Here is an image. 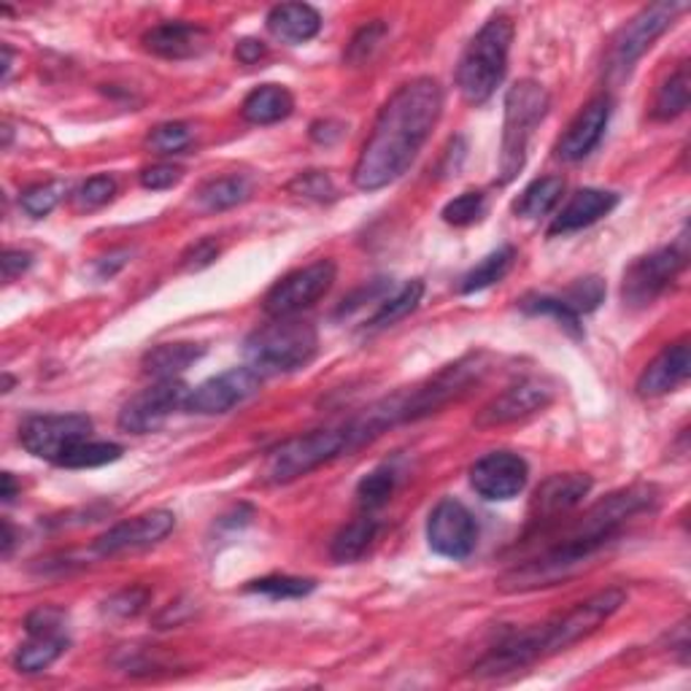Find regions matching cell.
<instances>
[{
  "label": "cell",
  "instance_id": "obj_48",
  "mask_svg": "<svg viewBox=\"0 0 691 691\" xmlns=\"http://www.w3.org/2000/svg\"><path fill=\"white\" fill-rule=\"evenodd\" d=\"M0 265H3L6 282H14L17 276H22V273L33 265V257H30L28 252H22V248H6Z\"/></svg>",
  "mask_w": 691,
  "mask_h": 691
},
{
  "label": "cell",
  "instance_id": "obj_16",
  "mask_svg": "<svg viewBox=\"0 0 691 691\" xmlns=\"http://www.w3.org/2000/svg\"><path fill=\"white\" fill-rule=\"evenodd\" d=\"M553 384L546 378H521L519 384L508 387L506 392L489 400L487 406L478 410L476 427H502L514 425V421L527 419V416L538 414L553 400Z\"/></svg>",
  "mask_w": 691,
  "mask_h": 691
},
{
  "label": "cell",
  "instance_id": "obj_41",
  "mask_svg": "<svg viewBox=\"0 0 691 691\" xmlns=\"http://www.w3.org/2000/svg\"><path fill=\"white\" fill-rule=\"evenodd\" d=\"M387 24L384 22H370L365 24L363 30H359L357 35H354L352 43H348L346 49V60L352 62V65H363V62H367L373 58V52H376L378 47H382L384 39H387Z\"/></svg>",
  "mask_w": 691,
  "mask_h": 691
},
{
  "label": "cell",
  "instance_id": "obj_31",
  "mask_svg": "<svg viewBox=\"0 0 691 691\" xmlns=\"http://www.w3.org/2000/svg\"><path fill=\"white\" fill-rule=\"evenodd\" d=\"M421 297H425V282H408L395 297L382 303V308H378L376 314L370 316V322H367V329H387L392 325H397V322H403L406 316H410L419 308Z\"/></svg>",
  "mask_w": 691,
  "mask_h": 691
},
{
  "label": "cell",
  "instance_id": "obj_7",
  "mask_svg": "<svg viewBox=\"0 0 691 691\" xmlns=\"http://www.w3.org/2000/svg\"><path fill=\"white\" fill-rule=\"evenodd\" d=\"M489 370V357L484 352L468 354V357L457 359L454 365L444 367L438 376L429 378L427 384H419L410 392H397L395 403H397V416L403 421H416L421 416L435 414V410L446 408L448 403L459 400L468 392L487 376Z\"/></svg>",
  "mask_w": 691,
  "mask_h": 691
},
{
  "label": "cell",
  "instance_id": "obj_38",
  "mask_svg": "<svg viewBox=\"0 0 691 691\" xmlns=\"http://www.w3.org/2000/svg\"><path fill=\"white\" fill-rule=\"evenodd\" d=\"M484 214H487V195L484 192H463L451 203H446L444 222L454 224V227H470V224L481 222Z\"/></svg>",
  "mask_w": 691,
  "mask_h": 691
},
{
  "label": "cell",
  "instance_id": "obj_46",
  "mask_svg": "<svg viewBox=\"0 0 691 691\" xmlns=\"http://www.w3.org/2000/svg\"><path fill=\"white\" fill-rule=\"evenodd\" d=\"M182 176H184L182 167L160 163V165L146 167V171L141 173V186H146V190H152V192H163L182 182Z\"/></svg>",
  "mask_w": 691,
  "mask_h": 691
},
{
  "label": "cell",
  "instance_id": "obj_49",
  "mask_svg": "<svg viewBox=\"0 0 691 691\" xmlns=\"http://www.w3.org/2000/svg\"><path fill=\"white\" fill-rule=\"evenodd\" d=\"M263 54H265L263 41L244 39V41H238V47H235V60L244 62V65H254V62L263 58Z\"/></svg>",
  "mask_w": 691,
  "mask_h": 691
},
{
  "label": "cell",
  "instance_id": "obj_42",
  "mask_svg": "<svg viewBox=\"0 0 691 691\" xmlns=\"http://www.w3.org/2000/svg\"><path fill=\"white\" fill-rule=\"evenodd\" d=\"M116 192V182L111 176H92L87 179V182L79 186L77 195H73V205H77L79 211H95L101 209V205H105L114 197Z\"/></svg>",
  "mask_w": 691,
  "mask_h": 691
},
{
  "label": "cell",
  "instance_id": "obj_10",
  "mask_svg": "<svg viewBox=\"0 0 691 691\" xmlns=\"http://www.w3.org/2000/svg\"><path fill=\"white\" fill-rule=\"evenodd\" d=\"M92 435V419L84 414H47L30 416L20 427V444L33 457L58 465L71 448Z\"/></svg>",
  "mask_w": 691,
  "mask_h": 691
},
{
  "label": "cell",
  "instance_id": "obj_28",
  "mask_svg": "<svg viewBox=\"0 0 691 691\" xmlns=\"http://www.w3.org/2000/svg\"><path fill=\"white\" fill-rule=\"evenodd\" d=\"M565 192V179L562 176H543L538 182H532L521 192L519 201L514 203V214L525 216V220H540L549 211L562 201Z\"/></svg>",
  "mask_w": 691,
  "mask_h": 691
},
{
  "label": "cell",
  "instance_id": "obj_36",
  "mask_svg": "<svg viewBox=\"0 0 691 691\" xmlns=\"http://www.w3.org/2000/svg\"><path fill=\"white\" fill-rule=\"evenodd\" d=\"M65 192H68L65 182L33 184L20 195V205L28 216H33V220H43V216H49L54 209H58V203L65 197Z\"/></svg>",
  "mask_w": 691,
  "mask_h": 691
},
{
  "label": "cell",
  "instance_id": "obj_35",
  "mask_svg": "<svg viewBox=\"0 0 691 691\" xmlns=\"http://www.w3.org/2000/svg\"><path fill=\"white\" fill-rule=\"evenodd\" d=\"M397 487V472L384 465V468H376L373 472H367L363 481L357 484V497L359 506L365 510H376L382 506H387V500L392 497V491Z\"/></svg>",
  "mask_w": 691,
  "mask_h": 691
},
{
  "label": "cell",
  "instance_id": "obj_53",
  "mask_svg": "<svg viewBox=\"0 0 691 691\" xmlns=\"http://www.w3.org/2000/svg\"><path fill=\"white\" fill-rule=\"evenodd\" d=\"M11 62H14V52L9 47H3V84L9 82L11 77Z\"/></svg>",
  "mask_w": 691,
  "mask_h": 691
},
{
  "label": "cell",
  "instance_id": "obj_4",
  "mask_svg": "<svg viewBox=\"0 0 691 691\" xmlns=\"http://www.w3.org/2000/svg\"><path fill=\"white\" fill-rule=\"evenodd\" d=\"M319 352V335L308 322L273 319V325L254 329L246 338L244 354L248 367L267 376V373H292L301 370Z\"/></svg>",
  "mask_w": 691,
  "mask_h": 691
},
{
  "label": "cell",
  "instance_id": "obj_37",
  "mask_svg": "<svg viewBox=\"0 0 691 691\" xmlns=\"http://www.w3.org/2000/svg\"><path fill=\"white\" fill-rule=\"evenodd\" d=\"M316 587V581L311 578H292V576H267L257 578L246 587V591H254V595H265L271 600H297V597L311 595Z\"/></svg>",
  "mask_w": 691,
  "mask_h": 691
},
{
  "label": "cell",
  "instance_id": "obj_25",
  "mask_svg": "<svg viewBox=\"0 0 691 691\" xmlns=\"http://www.w3.org/2000/svg\"><path fill=\"white\" fill-rule=\"evenodd\" d=\"M203 357V346L197 344H160L143 354L141 367L146 376L165 382V378H179L190 365H195Z\"/></svg>",
  "mask_w": 691,
  "mask_h": 691
},
{
  "label": "cell",
  "instance_id": "obj_40",
  "mask_svg": "<svg viewBox=\"0 0 691 691\" xmlns=\"http://www.w3.org/2000/svg\"><path fill=\"white\" fill-rule=\"evenodd\" d=\"M192 128L186 122H165L149 133L146 146L157 154H176L190 146Z\"/></svg>",
  "mask_w": 691,
  "mask_h": 691
},
{
  "label": "cell",
  "instance_id": "obj_8",
  "mask_svg": "<svg viewBox=\"0 0 691 691\" xmlns=\"http://www.w3.org/2000/svg\"><path fill=\"white\" fill-rule=\"evenodd\" d=\"M687 11V3H678V0H662V3H651L646 9H640L619 33L613 35L606 58V73L608 79L619 82V79L630 77L634 62L643 58L646 52L653 47V41L662 39L670 30V24L675 22L678 14Z\"/></svg>",
  "mask_w": 691,
  "mask_h": 691
},
{
  "label": "cell",
  "instance_id": "obj_26",
  "mask_svg": "<svg viewBox=\"0 0 691 691\" xmlns=\"http://www.w3.org/2000/svg\"><path fill=\"white\" fill-rule=\"evenodd\" d=\"M68 638L65 632H43V634H30L28 643H22L14 653V668L20 672H41L52 668L54 662L65 653Z\"/></svg>",
  "mask_w": 691,
  "mask_h": 691
},
{
  "label": "cell",
  "instance_id": "obj_11",
  "mask_svg": "<svg viewBox=\"0 0 691 691\" xmlns=\"http://www.w3.org/2000/svg\"><path fill=\"white\" fill-rule=\"evenodd\" d=\"M687 248L664 246L659 252L646 254L627 267L621 297L630 308H649L668 286L675 282L678 273L687 267Z\"/></svg>",
  "mask_w": 691,
  "mask_h": 691
},
{
  "label": "cell",
  "instance_id": "obj_5",
  "mask_svg": "<svg viewBox=\"0 0 691 691\" xmlns=\"http://www.w3.org/2000/svg\"><path fill=\"white\" fill-rule=\"evenodd\" d=\"M352 451H354L352 435H348L346 425L297 435V438L284 440L282 446H276L267 454L263 465V481L265 484L297 481L301 476H308V472L322 468V465L333 463V459Z\"/></svg>",
  "mask_w": 691,
  "mask_h": 691
},
{
  "label": "cell",
  "instance_id": "obj_27",
  "mask_svg": "<svg viewBox=\"0 0 691 691\" xmlns=\"http://www.w3.org/2000/svg\"><path fill=\"white\" fill-rule=\"evenodd\" d=\"M376 532H378V521L370 519V516L348 521V525L341 527V532L333 538L329 557H333L338 565L357 562V559L370 549V543L376 540Z\"/></svg>",
  "mask_w": 691,
  "mask_h": 691
},
{
  "label": "cell",
  "instance_id": "obj_39",
  "mask_svg": "<svg viewBox=\"0 0 691 691\" xmlns=\"http://www.w3.org/2000/svg\"><path fill=\"white\" fill-rule=\"evenodd\" d=\"M521 308H525L527 314H535V316H553V319H557L565 329H570L572 335H581L578 316L572 314L568 305L559 301L557 295H529V297H525V301H521Z\"/></svg>",
  "mask_w": 691,
  "mask_h": 691
},
{
  "label": "cell",
  "instance_id": "obj_22",
  "mask_svg": "<svg viewBox=\"0 0 691 691\" xmlns=\"http://www.w3.org/2000/svg\"><path fill=\"white\" fill-rule=\"evenodd\" d=\"M616 205H619V195H616V192L602 190L576 192L568 201V205L553 216L549 235H568L576 233V230L591 227V224L600 222L602 216H608Z\"/></svg>",
  "mask_w": 691,
  "mask_h": 691
},
{
  "label": "cell",
  "instance_id": "obj_13",
  "mask_svg": "<svg viewBox=\"0 0 691 691\" xmlns=\"http://www.w3.org/2000/svg\"><path fill=\"white\" fill-rule=\"evenodd\" d=\"M190 395V387L179 382V378H165L154 387L143 389L133 400L124 403L120 410V427L124 433L146 435L154 433L171 419L176 410H184V400Z\"/></svg>",
  "mask_w": 691,
  "mask_h": 691
},
{
  "label": "cell",
  "instance_id": "obj_3",
  "mask_svg": "<svg viewBox=\"0 0 691 691\" xmlns=\"http://www.w3.org/2000/svg\"><path fill=\"white\" fill-rule=\"evenodd\" d=\"M510 43H514V22L506 14L491 17L472 35L457 65V87L465 103L484 105L495 95L506 79Z\"/></svg>",
  "mask_w": 691,
  "mask_h": 691
},
{
  "label": "cell",
  "instance_id": "obj_17",
  "mask_svg": "<svg viewBox=\"0 0 691 691\" xmlns=\"http://www.w3.org/2000/svg\"><path fill=\"white\" fill-rule=\"evenodd\" d=\"M529 481V468L525 459L514 451H495L478 459L470 468V487L484 500H514L521 495Z\"/></svg>",
  "mask_w": 691,
  "mask_h": 691
},
{
  "label": "cell",
  "instance_id": "obj_29",
  "mask_svg": "<svg viewBox=\"0 0 691 691\" xmlns=\"http://www.w3.org/2000/svg\"><path fill=\"white\" fill-rule=\"evenodd\" d=\"M514 260H516L514 246H500L497 252L487 254L481 263L465 273L463 284H459V292H463V295H472V292H481V289H487V286L497 284L500 278H506V273L510 271V265H514Z\"/></svg>",
  "mask_w": 691,
  "mask_h": 691
},
{
  "label": "cell",
  "instance_id": "obj_43",
  "mask_svg": "<svg viewBox=\"0 0 691 691\" xmlns=\"http://www.w3.org/2000/svg\"><path fill=\"white\" fill-rule=\"evenodd\" d=\"M289 192L305 197V201H316V203L333 201L335 197V186L333 182H329L327 173H322V171H311V173H303V176H297L295 182L289 184Z\"/></svg>",
  "mask_w": 691,
  "mask_h": 691
},
{
  "label": "cell",
  "instance_id": "obj_12",
  "mask_svg": "<svg viewBox=\"0 0 691 691\" xmlns=\"http://www.w3.org/2000/svg\"><path fill=\"white\" fill-rule=\"evenodd\" d=\"M260 387H263V376L254 367H233V370H224L203 382L201 387L190 389L184 410L197 416L227 414L235 406H244L248 397L257 395Z\"/></svg>",
  "mask_w": 691,
  "mask_h": 691
},
{
  "label": "cell",
  "instance_id": "obj_44",
  "mask_svg": "<svg viewBox=\"0 0 691 691\" xmlns=\"http://www.w3.org/2000/svg\"><path fill=\"white\" fill-rule=\"evenodd\" d=\"M65 610L54 606H41L24 619V630L28 634H43V632H62L65 627Z\"/></svg>",
  "mask_w": 691,
  "mask_h": 691
},
{
  "label": "cell",
  "instance_id": "obj_20",
  "mask_svg": "<svg viewBox=\"0 0 691 691\" xmlns=\"http://www.w3.org/2000/svg\"><path fill=\"white\" fill-rule=\"evenodd\" d=\"M689 376H691V348L689 338H681L664 348V352L640 373L638 395L662 397L668 395V392L681 387V384H687Z\"/></svg>",
  "mask_w": 691,
  "mask_h": 691
},
{
  "label": "cell",
  "instance_id": "obj_21",
  "mask_svg": "<svg viewBox=\"0 0 691 691\" xmlns=\"http://www.w3.org/2000/svg\"><path fill=\"white\" fill-rule=\"evenodd\" d=\"M143 47L157 58L190 60L209 47V30L190 22H163L143 33Z\"/></svg>",
  "mask_w": 691,
  "mask_h": 691
},
{
  "label": "cell",
  "instance_id": "obj_33",
  "mask_svg": "<svg viewBox=\"0 0 691 691\" xmlns=\"http://www.w3.org/2000/svg\"><path fill=\"white\" fill-rule=\"evenodd\" d=\"M124 454V448L120 444H95V440H84L77 448L65 454L60 459V468H71V470H90V468H103V465L116 463Z\"/></svg>",
  "mask_w": 691,
  "mask_h": 691
},
{
  "label": "cell",
  "instance_id": "obj_24",
  "mask_svg": "<svg viewBox=\"0 0 691 691\" xmlns=\"http://www.w3.org/2000/svg\"><path fill=\"white\" fill-rule=\"evenodd\" d=\"M295 109V98L282 84H263L254 92H248L244 105H241V116L248 124H276L286 120Z\"/></svg>",
  "mask_w": 691,
  "mask_h": 691
},
{
  "label": "cell",
  "instance_id": "obj_45",
  "mask_svg": "<svg viewBox=\"0 0 691 691\" xmlns=\"http://www.w3.org/2000/svg\"><path fill=\"white\" fill-rule=\"evenodd\" d=\"M146 602H149V589H124L105 602V610L114 616H122V619H128V616L141 613Z\"/></svg>",
  "mask_w": 691,
  "mask_h": 691
},
{
  "label": "cell",
  "instance_id": "obj_6",
  "mask_svg": "<svg viewBox=\"0 0 691 691\" xmlns=\"http://www.w3.org/2000/svg\"><path fill=\"white\" fill-rule=\"evenodd\" d=\"M549 92L532 79L514 84L506 95V122H502L500 146V184H510L521 173L527 160V146L535 128L549 114Z\"/></svg>",
  "mask_w": 691,
  "mask_h": 691
},
{
  "label": "cell",
  "instance_id": "obj_50",
  "mask_svg": "<svg viewBox=\"0 0 691 691\" xmlns=\"http://www.w3.org/2000/svg\"><path fill=\"white\" fill-rule=\"evenodd\" d=\"M128 252H111L109 257H103V260H98V276L101 278H105V276H114L116 273V267H122L124 263H128Z\"/></svg>",
  "mask_w": 691,
  "mask_h": 691
},
{
  "label": "cell",
  "instance_id": "obj_2",
  "mask_svg": "<svg viewBox=\"0 0 691 691\" xmlns=\"http://www.w3.org/2000/svg\"><path fill=\"white\" fill-rule=\"evenodd\" d=\"M627 602L624 589H602L597 595L587 597L570 608L565 616L546 621V624L529 627V630L514 634L506 643L489 651L481 662L472 668L476 678H500L508 672L525 670L529 664L540 662V659L553 657L559 651H568L589 634H595L602 624Z\"/></svg>",
  "mask_w": 691,
  "mask_h": 691
},
{
  "label": "cell",
  "instance_id": "obj_18",
  "mask_svg": "<svg viewBox=\"0 0 691 691\" xmlns=\"http://www.w3.org/2000/svg\"><path fill=\"white\" fill-rule=\"evenodd\" d=\"M610 111H613V103H610L608 95L595 98V101L583 105L576 120L570 122V128L565 130L562 139H559L557 157L565 160V163H578V160L589 157L597 143L602 141V135H606Z\"/></svg>",
  "mask_w": 691,
  "mask_h": 691
},
{
  "label": "cell",
  "instance_id": "obj_34",
  "mask_svg": "<svg viewBox=\"0 0 691 691\" xmlns=\"http://www.w3.org/2000/svg\"><path fill=\"white\" fill-rule=\"evenodd\" d=\"M572 314L581 319L583 314H591V311L600 308V303L606 301V282L597 276H587V278H578L576 284H570L562 295H557Z\"/></svg>",
  "mask_w": 691,
  "mask_h": 691
},
{
  "label": "cell",
  "instance_id": "obj_15",
  "mask_svg": "<svg viewBox=\"0 0 691 691\" xmlns=\"http://www.w3.org/2000/svg\"><path fill=\"white\" fill-rule=\"evenodd\" d=\"M173 527H176V516L171 510H149V514L133 516V519L120 521V525L98 535L95 543H92V553L95 557H116V553L124 551L149 549V546L167 538L173 532Z\"/></svg>",
  "mask_w": 691,
  "mask_h": 691
},
{
  "label": "cell",
  "instance_id": "obj_47",
  "mask_svg": "<svg viewBox=\"0 0 691 691\" xmlns=\"http://www.w3.org/2000/svg\"><path fill=\"white\" fill-rule=\"evenodd\" d=\"M216 257H220V246L211 238H203L186 248L182 257V267H186V271H203V267H209Z\"/></svg>",
  "mask_w": 691,
  "mask_h": 691
},
{
  "label": "cell",
  "instance_id": "obj_14",
  "mask_svg": "<svg viewBox=\"0 0 691 691\" xmlns=\"http://www.w3.org/2000/svg\"><path fill=\"white\" fill-rule=\"evenodd\" d=\"M429 549L446 559H468L478 543V521L459 500H440L427 519Z\"/></svg>",
  "mask_w": 691,
  "mask_h": 691
},
{
  "label": "cell",
  "instance_id": "obj_1",
  "mask_svg": "<svg viewBox=\"0 0 691 691\" xmlns=\"http://www.w3.org/2000/svg\"><path fill=\"white\" fill-rule=\"evenodd\" d=\"M440 114H444V90L435 79L421 77L403 84L378 111L376 124L354 165V186L363 192H376L397 182L414 165Z\"/></svg>",
  "mask_w": 691,
  "mask_h": 691
},
{
  "label": "cell",
  "instance_id": "obj_51",
  "mask_svg": "<svg viewBox=\"0 0 691 691\" xmlns=\"http://www.w3.org/2000/svg\"><path fill=\"white\" fill-rule=\"evenodd\" d=\"M11 551H14V527L9 519H3V559H9Z\"/></svg>",
  "mask_w": 691,
  "mask_h": 691
},
{
  "label": "cell",
  "instance_id": "obj_23",
  "mask_svg": "<svg viewBox=\"0 0 691 691\" xmlns=\"http://www.w3.org/2000/svg\"><path fill=\"white\" fill-rule=\"evenodd\" d=\"M267 30L286 43H305L322 30V17L308 3H282L267 11Z\"/></svg>",
  "mask_w": 691,
  "mask_h": 691
},
{
  "label": "cell",
  "instance_id": "obj_19",
  "mask_svg": "<svg viewBox=\"0 0 691 691\" xmlns=\"http://www.w3.org/2000/svg\"><path fill=\"white\" fill-rule=\"evenodd\" d=\"M591 487L595 484H591V476H587V472H559V476L546 478L540 489L535 491L529 516H532L535 525L559 519V516L576 508L589 495Z\"/></svg>",
  "mask_w": 691,
  "mask_h": 691
},
{
  "label": "cell",
  "instance_id": "obj_30",
  "mask_svg": "<svg viewBox=\"0 0 691 691\" xmlns=\"http://www.w3.org/2000/svg\"><path fill=\"white\" fill-rule=\"evenodd\" d=\"M691 101V79H689V68L681 65L675 73L659 87L657 92V101H653V120H675L681 116L683 111L689 109Z\"/></svg>",
  "mask_w": 691,
  "mask_h": 691
},
{
  "label": "cell",
  "instance_id": "obj_32",
  "mask_svg": "<svg viewBox=\"0 0 691 691\" xmlns=\"http://www.w3.org/2000/svg\"><path fill=\"white\" fill-rule=\"evenodd\" d=\"M252 192V186L244 176H224V179H214L197 192V203L203 205L205 211H227L233 205L244 203Z\"/></svg>",
  "mask_w": 691,
  "mask_h": 691
},
{
  "label": "cell",
  "instance_id": "obj_52",
  "mask_svg": "<svg viewBox=\"0 0 691 691\" xmlns=\"http://www.w3.org/2000/svg\"><path fill=\"white\" fill-rule=\"evenodd\" d=\"M0 481H3V491H0V497H3V502H11L17 495L14 476H11V472H3V476H0Z\"/></svg>",
  "mask_w": 691,
  "mask_h": 691
},
{
  "label": "cell",
  "instance_id": "obj_9",
  "mask_svg": "<svg viewBox=\"0 0 691 691\" xmlns=\"http://www.w3.org/2000/svg\"><path fill=\"white\" fill-rule=\"evenodd\" d=\"M335 276H338V267H335L333 260H316V263L305 265L301 271H292L289 276H284L282 282L267 289L263 311L271 319L297 316L333 289Z\"/></svg>",
  "mask_w": 691,
  "mask_h": 691
}]
</instances>
